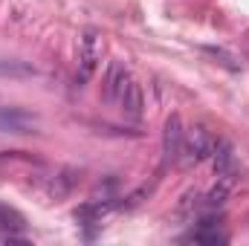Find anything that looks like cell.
Masks as SVG:
<instances>
[{
	"mask_svg": "<svg viewBox=\"0 0 249 246\" xmlns=\"http://www.w3.org/2000/svg\"><path fill=\"white\" fill-rule=\"evenodd\" d=\"M212 148H214V136L206 124H194L191 130H186V139H183V151H180V165L191 168V165H200L212 157Z\"/></svg>",
	"mask_w": 249,
	"mask_h": 246,
	"instance_id": "1",
	"label": "cell"
},
{
	"mask_svg": "<svg viewBox=\"0 0 249 246\" xmlns=\"http://www.w3.org/2000/svg\"><path fill=\"white\" fill-rule=\"evenodd\" d=\"M183 139H186L183 119H180V113H171L168 122H165V130H162V154H165L168 162H177V159H180Z\"/></svg>",
	"mask_w": 249,
	"mask_h": 246,
	"instance_id": "4",
	"label": "cell"
},
{
	"mask_svg": "<svg viewBox=\"0 0 249 246\" xmlns=\"http://www.w3.org/2000/svg\"><path fill=\"white\" fill-rule=\"evenodd\" d=\"M130 81H133V78H130L127 67H124L122 61H110L107 75H105V96H107V102H119V96L124 93V87H127Z\"/></svg>",
	"mask_w": 249,
	"mask_h": 246,
	"instance_id": "7",
	"label": "cell"
},
{
	"mask_svg": "<svg viewBox=\"0 0 249 246\" xmlns=\"http://www.w3.org/2000/svg\"><path fill=\"white\" fill-rule=\"evenodd\" d=\"M116 203L113 200H87L84 206H78L75 209V220L81 223V226H90V223H99L110 209H113Z\"/></svg>",
	"mask_w": 249,
	"mask_h": 246,
	"instance_id": "8",
	"label": "cell"
},
{
	"mask_svg": "<svg viewBox=\"0 0 249 246\" xmlns=\"http://www.w3.org/2000/svg\"><path fill=\"white\" fill-rule=\"evenodd\" d=\"M183 244H206V246H217V244H226L229 238L223 235V232H217V220L214 217H206V220H200L191 232H186L183 238H180Z\"/></svg>",
	"mask_w": 249,
	"mask_h": 246,
	"instance_id": "5",
	"label": "cell"
},
{
	"mask_svg": "<svg viewBox=\"0 0 249 246\" xmlns=\"http://www.w3.org/2000/svg\"><path fill=\"white\" fill-rule=\"evenodd\" d=\"M119 110H122L124 116H130V119H139L142 116V107H145V99H142V87L136 84V81H130L127 87H124V93L119 96Z\"/></svg>",
	"mask_w": 249,
	"mask_h": 246,
	"instance_id": "9",
	"label": "cell"
},
{
	"mask_svg": "<svg viewBox=\"0 0 249 246\" xmlns=\"http://www.w3.org/2000/svg\"><path fill=\"white\" fill-rule=\"evenodd\" d=\"M35 67L26 61H15V58H0V78H32Z\"/></svg>",
	"mask_w": 249,
	"mask_h": 246,
	"instance_id": "12",
	"label": "cell"
},
{
	"mask_svg": "<svg viewBox=\"0 0 249 246\" xmlns=\"http://www.w3.org/2000/svg\"><path fill=\"white\" fill-rule=\"evenodd\" d=\"M23 229H26V217H23L18 209L0 203V232L6 235V241H9V238H18Z\"/></svg>",
	"mask_w": 249,
	"mask_h": 246,
	"instance_id": "10",
	"label": "cell"
},
{
	"mask_svg": "<svg viewBox=\"0 0 249 246\" xmlns=\"http://www.w3.org/2000/svg\"><path fill=\"white\" fill-rule=\"evenodd\" d=\"M232 188H235V180H229V177H217L214 188L203 197V211H217V209L229 200Z\"/></svg>",
	"mask_w": 249,
	"mask_h": 246,
	"instance_id": "11",
	"label": "cell"
},
{
	"mask_svg": "<svg viewBox=\"0 0 249 246\" xmlns=\"http://www.w3.org/2000/svg\"><path fill=\"white\" fill-rule=\"evenodd\" d=\"M38 124V119L26 110H18V107H0V133H29L32 127Z\"/></svg>",
	"mask_w": 249,
	"mask_h": 246,
	"instance_id": "6",
	"label": "cell"
},
{
	"mask_svg": "<svg viewBox=\"0 0 249 246\" xmlns=\"http://www.w3.org/2000/svg\"><path fill=\"white\" fill-rule=\"evenodd\" d=\"M99 61H102V38L96 29H87L78 41V81L81 84L96 72Z\"/></svg>",
	"mask_w": 249,
	"mask_h": 246,
	"instance_id": "2",
	"label": "cell"
},
{
	"mask_svg": "<svg viewBox=\"0 0 249 246\" xmlns=\"http://www.w3.org/2000/svg\"><path fill=\"white\" fill-rule=\"evenodd\" d=\"M174 211H177V217H194L197 211H203V197L197 191H186L180 197V203H177Z\"/></svg>",
	"mask_w": 249,
	"mask_h": 246,
	"instance_id": "13",
	"label": "cell"
},
{
	"mask_svg": "<svg viewBox=\"0 0 249 246\" xmlns=\"http://www.w3.org/2000/svg\"><path fill=\"white\" fill-rule=\"evenodd\" d=\"M209 159H212L217 177L238 180V159H235V148H232L229 139H214V148H212V157Z\"/></svg>",
	"mask_w": 249,
	"mask_h": 246,
	"instance_id": "3",
	"label": "cell"
}]
</instances>
